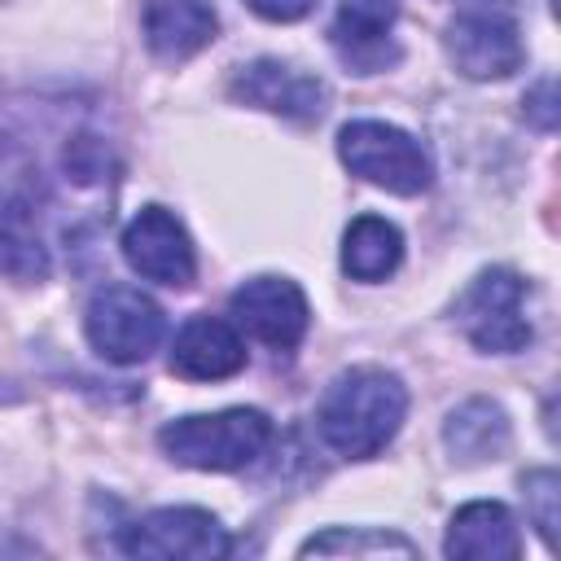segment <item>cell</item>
Instances as JSON below:
<instances>
[{
	"label": "cell",
	"mask_w": 561,
	"mask_h": 561,
	"mask_svg": "<svg viewBox=\"0 0 561 561\" xmlns=\"http://www.w3.org/2000/svg\"><path fill=\"white\" fill-rule=\"evenodd\" d=\"M408 390L386 368H351L329 381L316 408V434L346 460L377 456L403 425Z\"/></svg>",
	"instance_id": "obj_1"
},
{
	"label": "cell",
	"mask_w": 561,
	"mask_h": 561,
	"mask_svg": "<svg viewBox=\"0 0 561 561\" xmlns=\"http://www.w3.org/2000/svg\"><path fill=\"white\" fill-rule=\"evenodd\" d=\"M272 443V421L259 408H224L202 416H180L158 430V447L184 465L206 473H232L259 460Z\"/></svg>",
	"instance_id": "obj_2"
},
{
	"label": "cell",
	"mask_w": 561,
	"mask_h": 561,
	"mask_svg": "<svg viewBox=\"0 0 561 561\" xmlns=\"http://www.w3.org/2000/svg\"><path fill=\"white\" fill-rule=\"evenodd\" d=\"M337 158L351 167V175L399 193V197H416L430 188L434 180V162L425 153V145L416 136H408L394 123H377V118H355L337 131Z\"/></svg>",
	"instance_id": "obj_3"
},
{
	"label": "cell",
	"mask_w": 561,
	"mask_h": 561,
	"mask_svg": "<svg viewBox=\"0 0 561 561\" xmlns=\"http://www.w3.org/2000/svg\"><path fill=\"white\" fill-rule=\"evenodd\" d=\"M526 280L513 267H486L478 272L451 307V320L460 333L486 351V355H513L530 342V316H526Z\"/></svg>",
	"instance_id": "obj_4"
},
{
	"label": "cell",
	"mask_w": 561,
	"mask_h": 561,
	"mask_svg": "<svg viewBox=\"0 0 561 561\" xmlns=\"http://www.w3.org/2000/svg\"><path fill=\"white\" fill-rule=\"evenodd\" d=\"M83 329L101 359L140 364L158 351V342L167 333V316L136 285H101L83 311Z\"/></svg>",
	"instance_id": "obj_5"
},
{
	"label": "cell",
	"mask_w": 561,
	"mask_h": 561,
	"mask_svg": "<svg viewBox=\"0 0 561 561\" xmlns=\"http://www.w3.org/2000/svg\"><path fill=\"white\" fill-rule=\"evenodd\" d=\"M447 53L465 79H508L526 48L508 0H465L447 26Z\"/></svg>",
	"instance_id": "obj_6"
},
{
	"label": "cell",
	"mask_w": 561,
	"mask_h": 561,
	"mask_svg": "<svg viewBox=\"0 0 561 561\" xmlns=\"http://www.w3.org/2000/svg\"><path fill=\"white\" fill-rule=\"evenodd\" d=\"M118 548L127 557H158V561H210L228 557L232 539L206 508H153L123 526Z\"/></svg>",
	"instance_id": "obj_7"
},
{
	"label": "cell",
	"mask_w": 561,
	"mask_h": 561,
	"mask_svg": "<svg viewBox=\"0 0 561 561\" xmlns=\"http://www.w3.org/2000/svg\"><path fill=\"white\" fill-rule=\"evenodd\" d=\"M123 259L131 263L136 276H145L153 285H167V289H184L197 276V250H193L184 224L167 206H140L127 219Z\"/></svg>",
	"instance_id": "obj_8"
},
{
	"label": "cell",
	"mask_w": 561,
	"mask_h": 561,
	"mask_svg": "<svg viewBox=\"0 0 561 561\" xmlns=\"http://www.w3.org/2000/svg\"><path fill=\"white\" fill-rule=\"evenodd\" d=\"M228 311L250 337H259L276 351H294L311 324L307 294L289 276H250L245 285L232 289Z\"/></svg>",
	"instance_id": "obj_9"
},
{
	"label": "cell",
	"mask_w": 561,
	"mask_h": 561,
	"mask_svg": "<svg viewBox=\"0 0 561 561\" xmlns=\"http://www.w3.org/2000/svg\"><path fill=\"white\" fill-rule=\"evenodd\" d=\"M394 18H399V0H342L329 26V44L337 61L351 66L355 75H377L394 66L399 61Z\"/></svg>",
	"instance_id": "obj_10"
},
{
	"label": "cell",
	"mask_w": 561,
	"mask_h": 561,
	"mask_svg": "<svg viewBox=\"0 0 561 561\" xmlns=\"http://www.w3.org/2000/svg\"><path fill=\"white\" fill-rule=\"evenodd\" d=\"M232 96L245 105H259L267 114H280L289 123H316L329 101V92L316 75H302L298 66H285L272 57L241 66L232 79Z\"/></svg>",
	"instance_id": "obj_11"
},
{
	"label": "cell",
	"mask_w": 561,
	"mask_h": 561,
	"mask_svg": "<svg viewBox=\"0 0 561 561\" xmlns=\"http://www.w3.org/2000/svg\"><path fill=\"white\" fill-rule=\"evenodd\" d=\"M140 35L158 61H188L219 35L210 0H140Z\"/></svg>",
	"instance_id": "obj_12"
},
{
	"label": "cell",
	"mask_w": 561,
	"mask_h": 561,
	"mask_svg": "<svg viewBox=\"0 0 561 561\" xmlns=\"http://www.w3.org/2000/svg\"><path fill=\"white\" fill-rule=\"evenodd\" d=\"M245 368L241 333L219 316H193L171 342V373L184 381H224Z\"/></svg>",
	"instance_id": "obj_13"
},
{
	"label": "cell",
	"mask_w": 561,
	"mask_h": 561,
	"mask_svg": "<svg viewBox=\"0 0 561 561\" xmlns=\"http://www.w3.org/2000/svg\"><path fill=\"white\" fill-rule=\"evenodd\" d=\"M443 552L456 561H517L522 557V535L517 522L504 504L495 500H473L465 508H456Z\"/></svg>",
	"instance_id": "obj_14"
},
{
	"label": "cell",
	"mask_w": 561,
	"mask_h": 561,
	"mask_svg": "<svg viewBox=\"0 0 561 561\" xmlns=\"http://www.w3.org/2000/svg\"><path fill=\"white\" fill-rule=\"evenodd\" d=\"M443 438L451 447V456L460 465H482V460H500L508 451V416L500 403L491 399H465L447 425H443Z\"/></svg>",
	"instance_id": "obj_15"
},
{
	"label": "cell",
	"mask_w": 561,
	"mask_h": 561,
	"mask_svg": "<svg viewBox=\"0 0 561 561\" xmlns=\"http://www.w3.org/2000/svg\"><path fill=\"white\" fill-rule=\"evenodd\" d=\"M403 263V232L381 215H359L342 232V272L355 280H386Z\"/></svg>",
	"instance_id": "obj_16"
},
{
	"label": "cell",
	"mask_w": 561,
	"mask_h": 561,
	"mask_svg": "<svg viewBox=\"0 0 561 561\" xmlns=\"http://www.w3.org/2000/svg\"><path fill=\"white\" fill-rule=\"evenodd\" d=\"M0 276H9V280H44L48 276V250L39 241L35 215L13 193H0Z\"/></svg>",
	"instance_id": "obj_17"
},
{
	"label": "cell",
	"mask_w": 561,
	"mask_h": 561,
	"mask_svg": "<svg viewBox=\"0 0 561 561\" xmlns=\"http://www.w3.org/2000/svg\"><path fill=\"white\" fill-rule=\"evenodd\" d=\"M302 552H364V557H377V552H399V557H416V543L394 535V530H324V535H311L302 543Z\"/></svg>",
	"instance_id": "obj_18"
},
{
	"label": "cell",
	"mask_w": 561,
	"mask_h": 561,
	"mask_svg": "<svg viewBox=\"0 0 561 561\" xmlns=\"http://www.w3.org/2000/svg\"><path fill=\"white\" fill-rule=\"evenodd\" d=\"M526 491V513L535 522V530L543 535L548 548H557V526H561V478L557 469H530L522 478Z\"/></svg>",
	"instance_id": "obj_19"
},
{
	"label": "cell",
	"mask_w": 561,
	"mask_h": 561,
	"mask_svg": "<svg viewBox=\"0 0 561 561\" xmlns=\"http://www.w3.org/2000/svg\"><path fill=\"white\" fill-rule=\"evenodd\" d=\"M245 4L267 22H298L316 9V0H245Z\"/></svg>",
	"instance_id": "obj_20"
},
{
	"label": "cell",
	"mask_w": 561,
	"mask_h": 561,
	"mask_svg": "<svg viewBox=\"0 0 561 561\" xmlns=\"http://www.w3.org/2000/svg\"><path fill=\"white\" fill-rule=\"evenodd\" d=\"M530 105H535V114H539V127H552V123H557V110H552V79H543V83L535 88Z\"/></svg>",
	"instance_id": "obj_21"
}]
</instances>
